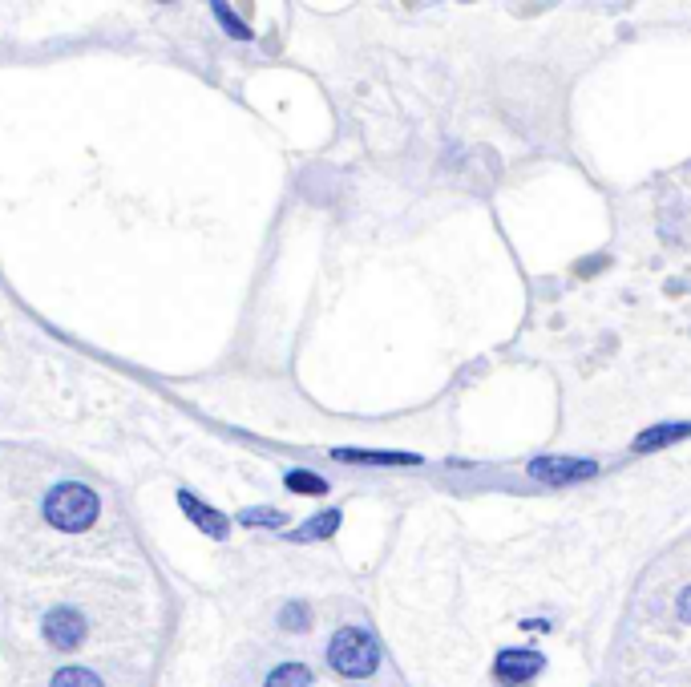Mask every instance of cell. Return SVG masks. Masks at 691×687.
<instances>
[{"label": "cell", "instance_id": "1", "mask_svg": "<svg viewBox=\"0 0 691 687\" xmlns=\"http://www.w3.org/2000/svg\"><path fill=\"white\" fill-rule=\"evenodd\" d=\"M97 514H102V502H97V494L89 485L81 481H65V485H53L49 498H45V518L49 526L65 530V534H81L97 522Z\"/></svg>", "mask_w": 691, "mask_h": 687}, {"label": "cell", "instance_id": "2", "mask_svg": "<svg viewBox=\"0 0 691 687\" xmlns=\"http://www.w3.org/2000/svg\"><path fill=\"white\" fill-rule=\"evenodd\" d=\"M328 663H332L344 679H364V675L376 671L380 647H376V639H372L368 631L344 627V631H336L332 643H328Z\"/></svg>", "mask_w": 691, "mask_h": 687}, {"label": "cell", "instance_id": "3", "mask_svg": "<svg viewBox=\"0 0 691 687\" xmlns=\"http://www.w3.org/2000/svg\"><path fill=\"white\" fill-rule=\"evenodd\" d=\"M595 473H599L595 461H578V457H538V461H530V477H538L546 485H570V481H586Z\"/></svg>", "mask_w": 691, "mask_h": 687}, {"label": "cell", "instance_id": "4", "mask_svg": "<svg viewBox=\"0 0 691 687\" xmlns=\"http://www.w3.org/2000/svg\"><path fill=\"white\" fill-rule=\"evenodd\" d=\"M85 619H81V611H73V607H57V611H49V619H45V639L53 643V647H61V651H69V647H77L81 639H85Z\"/></svg>", "mask_w": 691, "mask_h": 687}, {"label": "cell", "instance_id": "5", "mask_svg": "<svg viewBox=\"0 0 691 687\" xmlns=\"http://www.w3.org/2000/svg\"><path fill=\"white\" fill-rule=\"evenodd\" d=\"M178 506H182V514L199 526L207 538H227V530H231V522L219 514V510H211L203 498H194L190 489H178Z\"/></svg>", "mask_w": 691, "mask_h": 687}, {"label": "cell", "instance_id": "6", "mask_svg": "<svg viewBox=\"0 0 691 687\" xmlns=\"http://www.w3.org/2000/svg\"><path fill=\"white\" fill-rule=\"evenodd\" d=\"M538 667H542V659L534 655V651H502V659H498V679L506 683V687H522V683H530L534 675H538Z\"/></svg>", "mask_w": 691, "mask_h": 687}, {"label": "cell", "instance_id": "7", "mask_svg": "<svg viewBox=\"0 0 691 687\" xmlns=\"http://www.w3.org/2000/svg\"><path fill=\"white\" fill-rule=\"evenodd\" d=\"M332 457L352 465H421L417 453H380V449H332Z\"/></svg>", "mask_w": 691, "mask_h": 687}, {"label": "cell", "instance_id": "8", "mask_svg": "<svg viewBox=\"0 0 691 687\" xmlns=\"http://www.w3.org/2000/svg\"><path fill=\"white\" fill-rule=\"evenodd\" d=\"M679 437H691V425H687V421H679V425H655V429H647V433L635 437V453H651V449L671 445V441H679Z\"/></svg>", "mask_w": 691, "mask_h": 687}, {"label": "cell", "instance_id": "9", "mask_svg": "<svg viewBox=\"0 0 691 687\" xmlns=\"http://www.w3.org/2000/svg\"><path fill=\"white\" fill-rule=\"evenodd\" d=\"M336 530H340V510H328V514H316L308 526L291 530V538L295 542H320V538H332Z\"/></svg>", "mask_w": 691, "mask_h": 687}, {"label": "cell", "instance_id": "10", "mask_svg": "<svg viewBox=\"0 0 691 687\" xmlns=\"http://www.w3.org/2000/svg\"><path fill=\"white\" fill-rule=\"evenodd\" d=\"M283 485L291 489V494H308V498H324L328 494V481L320 473H312V469H291L283 477Z\"/></svg>", "mask_w": 691, "mask_h": 687}, {"label": "cell", "instance_id": "11", "mask_svg": "<svg viewBox=\"0 0 691 687\" xmlns=\"http://www.w3.org/2000/svg\"><path fill=\"white\" fill-rule=\"evenodd\" d=\"M263 687H312V671L304 663H279Z\"/></svg>", "mask_w": 691, "mask_h": 687}, {"label": "cell", "instance_id": "12", "mask_svg": "<svg viewBox=\"0 0 691 687\" xmlns=\"http://www.w3.org/2000/svg\"><path fill=\"white\" fill-rule=\"evenodd\" d=\"M49 687H102V679H97L89 667H61Z\"/></svg>", "mask_w": 691, "mask_h": 687}, {"label": "cell", "instance_id": "13", "mask_svg": "<svg viewBox=\"0 0 691 687\" xmlns=\"http://www.w3.org/2000/svg\"><path fill=\"white\" fill-rule=\"evenodd\" d=\"M211 9H215V17H219V25L235 37V41H251V29L231 13V5H227V0H211Z\"/></svg>", "mask_w": 691, "mask_h": 687}, {"label": "cell", "instance_id": "14", "mask_svg": "<svg viewBox=\"0 0 691 687\" xmlns=\"http://www.w3.org/2000/svg\"><path fill=\"white\" fill-rule=\"evenodd\" d=\"M239 522H243V526H283L287 514H279V510H243Z\"/></svg>", "mask_w": 691, "mask_h": 687}, {"label": "cell", "instance_id": "15", "mask_svg": "<svg viewBox=\"0 0 691 687\" xmlns=\"http://www.w3.org/2000/svg\"><path fill=\"white\" fill-rule=\"evenodd\" d=\"M279 623L287 627V631H308V607H300V603H291V607H283V615H279Z\"/></svg>", "mask_w": 691, "mask_h": 687}, {"label": "cell", "instance_id": "16", "mask_svg": "<svg viewBox=\"0 0 691 687\" xmlns=\"http://www.w3.org/2000/svg\"><path fill=\"white\" fill-rule=\"evenodd\" d=\"M679 615L691 623V591H683V599H679Z\"/></svg>", "mask_w": 691, "mask_h": 687}]
</instances>
